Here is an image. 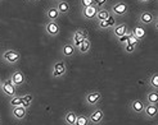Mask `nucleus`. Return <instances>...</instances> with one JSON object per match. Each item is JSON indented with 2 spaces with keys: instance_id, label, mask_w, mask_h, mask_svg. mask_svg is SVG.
<instances>
[{
  "instance_id": "nucleus-7",
  "label": "nucleus",
  "mask_w": 158,
  "mask_h": 125,
  "mask_svg": "<svg viewBox=\"0 0 158 125\" xmlns=\"http://www.w3.org/2000/svg\"><path fill=\"white\" fill-rule=\"evenodd\" d=\"M89 121L93 125H100L104 121V111L102 110L100 107H95L94 110L90 112V115H88Z\"/></svg>"
},
{
  "instance_id": "nucleus-1",
  "label": "nucleus",
  "mask_w": 158,
  "mask_h": 125,
  "mask_svg": "<svg viewBox=\"0 0 158 125\" xmlns=\"http://www.w3.org/2000/svg\"><path fill=\"white\" fill-rule=\"evenodd\" d=\"M67 74V63L63 59H58L53 63L52 65V77L55 79H60V78L66 77Z\"/></svg>"
},
{
  "instance_id": "nucleus-37",
  "label": "nucleus",
  "mask_w": 158,
  "mask_h": 125,
  "mask_svg": "<svg viewBox=\"0 0 158 125\" xmlns=\"http://www.w3.org/2000/svg\"><path fill=\"white\" fill-rule=\"evenodd\" d=\"M2 123H3V118H2V115H0V125H2Z\"/></svg>"
},
{
  "instance_id": "nucleus-31",
  "label": "nucleus",
  "mask_w": 158,
  "mask_h": 125,
  "mask_svg": "<svg viewBox=\"0 0 158 125\" xmlns=\"http://www.w3.org/2000/svg\"><path fill=\"white\" fill-rule=\"evenodd\" d=\"M97 27H98V29H109V26H108L107 19H106V21H99V22H97Z\"/></svg>"
},
{
  "instance_id": "nucleus-8",
  "label": "nucleus",
  "mask_w": 158,
  "mask_h": 125,
  "mask_svg": "<svg viewBox=\"0 0 158 125\" xmlns=\"http://www.w3.org/2000/svg\"><path fill=\"white\" fill-rule=\"evenodd\" d=\"M84 101H85V104L89 106H97L102 101V93L99 91H89L85 95Z\"/></svg>"
},
{
  "instance_id": "nucleus-5",
  "label": "nucleus",
  "mask_w": 158,
  "mask_h": 125,
  "mask_svg": "<svg viewBox=\"0 0 158 125\" xmlns=\"http://www.w3.org/2000/svg\"><path fill=\"white\" fill-rule=\"evenodd\" d=\"M88 37H89V32L85 28H77V29H75V32L72 33V36H71V41L69 42L75 46V49H76L77 46Z\"/></svg>"
},
{
  "instance_id": "nucleus-38",
  "label": "nucleus",
  "mask_w": 158,
  "mask_h": 125,
  "mask_svg": "<svg viewBox=\"0 0 158 125\" xmlns=\"http://www.w3.org/2000/svg\"><path fill=\"white\" fill-rule=\"evenodd\" d=\"M2 82H3V81H2V78H0V87H2Z\"/></svg>"
},
{
  "instance_id": "nucleus-22",
  "label": "nucleus",
  "mask_w": 158,
  "mask_h": 125,
  "mask_svg": "<svg viewBox=\"0 0 158 125\" xmlns=\"http://www.w3.org/2000/svg\"><path fill=\"white\" fill-rule=\"evenodd\" d=\"M145 104H151V105H157L158 102V91H154V89H151L147 96H145Z\"/></svg>"
},
{
  "instance_id": "nucleus-21",
  "label": "nucleus",
  "mask_w": 158,
  "mask_h": 125,
  "mask_svg": "<svg viewBox=\"0 0 158 125\" xmlns=\"http://www.w3.org/2000/svg\"><path fill=\"white\" fill-rule=\"evenodd\" d=\"M132 32V35L135 36L139 41H141V40H144L145 38V36H147V32H145V29H144V27L141 26V25H138V26H135L134 27V29L131 31Z\"/></svg>"
},
{
  "instance_id": "nucleus-34",
  "label": "nucleus",
  "mask_w": 158,
  "mask_h": 125,
  "mask_svg": "<svg viewBox=\"0 0 158 125\" xmlns=\"http://www.w3.org/2000/svg\"><path fill=\"white\" fill-rule=\"evenodd\" d=\"M90 5H94V0H80L81 8H86V6H90Z\"/></svg>"
},
{
  "instance_id": "nucleus-4",
  "label": "nucleus",
  "mask_w": 158,
  "mask_h": 125,
  "mask_svg": "<svg viewBox=\"0 0 158 125\" xmlns=\"http://www.w3.org/2000/svg\"><path fill=\"white\" fill-rule=\"evenodd\" d=\"M44 32L46 33V36H49V37H57L59 36L60 33V26H59V23L57 21H48V22H45V25H44Z\"/></svg>"
},
{
  "instance_id": "nucleus-15",
  "label": "nucleus",
  "mask_w": 158,
  "mask_h": 125,
  "mask_svg": "<svg viewBox=\"0 0 158 125\" xmlns=\"http://www.w3.org/2000/svg\"><path fill=\"white\" fill-rule=\"evenodd\" d=\"M143 115L149 120L157 119V116H158V106L157 105H151V104H145V108H144V114Z\"/></svg>"
},
{
  "instance_id": "nucleus-32",
  "label": "nucleus",
  "mask_w": 158,
  "mask_h": 125,
  "mask_svg": "<svg viewBox=\"0 0 158 125\" xmlns=\"http://www.w3.org/2000/svg\"><path fill=\"white\" fill-rule=\"evenodd\" d=\"M116 40H117V42L120 44L121 46H123V45L127 44V40H129V33H127V35H125V36H122V37H120V38H116Z\"/></svg>"
},
{
  "instance_id": "nucleus-24",
  "label": "nucleus",
  "mask_w": 158,
  "mask_h": 125,
  "mask_svg": "<svg viewBox=\"0 0 158 125\" xmlns=\"http://www.w3.org/2000/svg\"><path fill=\"white\" fill-rule=\"evenodd\" d=\"M21 97H22V106L26 107V108H28V107L31 106V104L34 102V96L31 95V93L23 95V96H21Z\"/></svg>"
},
{
  "instance_id": "nucleus-35",
  "label": "nucleus",
  "mask_w": 158,
  "mask_h": 125,
  "mask_svg": "<svg viewBox=\"0 0 158 125\" xmlns=\"http://www.w3.org/2000/svg\"><path fill=\"white\" fill-rule=\"evenodd\" d=\"M139 2H140V3H149L151 0H139Z\"/></svg>"
},
{
  "instance_id": "nucleus-27",
  "label": "nucleus",
  "mask_w": 158,
  "mask_h": 125,
  "mask_svg": "<svg viewBox=\"0 0 158 125\" xmlns=\"http://www.w3.org/2000/svg\"><path fill=\"white\" fill-rule=\"evenodd\" d=\"M9 105L10 107H17V106H22V97L21 96H14L9 100Z\"/></svg>"
},
{
  "instance_id": "nucleus-36",
  "label": "nucleus",
  "mask_w": 158,
  "mask_h": 125,
  "mask_svg": "<svg viewBox=\"0 0 158 125\" xmlns=\"http://www.w3.org/2000/svg\"><path fill=\"white\" fill-rule=\"evenodd\" d=\"M28 2H32V3H37V2H40V0H28Z\"/></svg>"
},
{
  "instance_id": "nucleus-9",
  "label": "nucleus",
  "mask_w": 158,
  "mask_h": 125,
  "mask_svg": "<svg viewBox=\"0 0 158 125\" xmlns=\"http://www.w3.org/2000/svg\"><path fill=\"white\" fill-rule=\"evenodd\" d=\"M157 17L156 14H153L152 12H148V10H143L139 15V25L141 26H151L156 22Z\"/></svg>"
},
{
  "instance_id": "nucleus-39",
  "label": "nucleus",
  "mask_w": 158,
  "mask_h": 125,
  "mask_svg": "<svg viewBox=\"0 0 158 125\" xmlns=\"http://www.w3.org/2000/svg\"><path fill=\"white\" fill-rule=\"evenodd\" d=\"M53 2H55V3H57V2H59V0H53Z\"/></svg>"
},
{
  "instance_id": "nucleus-28",
  "label": "nucleus",
  "mask_w": 158,
  "mask_h": 125,
  "mask_svg": "<svg viewBox=\"0 0 158 125\" xmlns=\"http://www.w3.org/2000/svg\"><path fill=\"white\" fill-rule=\"evenodd\" d=\"M122 47H123V50H125V52H126V54H132V52H135V50H136L138 46L131 45V44H129V42H127L126 45H123Z\"/></svg>"
},
{
  "instance_id": "nucleus-14",
  "label": "nucleus",
  "mask_w": 158,
  "mask_h": 125,
  "mask_svg": "<svg viewBox=\"0 0 158 125\" xmlns=\"http://www.w3.org/2000/svg\"><path fill=\"white\" fill-rule=\"evenodd\" d=\"M129 27L126 23H116V26L112 28V32H113V37L116 38H120L125 35L129 33Z\"/></svg>"
},
{
  "instance_id": "nucleus-2",
  "label": "nucleus",
  "mask_w": 158,
  "mask_h": 125,
  "mask_svg": "<svg viewBox=\"0 0 158 125\" xmlns=\"http://www.w3.org/2000/svg\"><path fill=\"white\" fill-rule=\"evenodd\" d=\"M110 14L116 18H122L129 13V5L125 2H114L109 8Z\"/></svg>"
},
{
  "instance_id": "nucleus-16",
  "label": "nucleus",
  "mask_w": 158,
  "mask_h": 125,
  "mask_svg": "<svg viewBox=\"0 0 158 125\" xmlns=\"http://www.w3.org/2000/svg\"><path fill=\"white\" fill-rule=\"evenodd\" d=\"M90 49H91V41H90V38L88 37L76 47V52L80 54V55H84V54H88L90 51Z\"/></svg>"
},
{
  "instance_id": "nucleus-3",
  "label": "nucleus",
  "mask_w": 158,
  "mask_h": 125,
  "mask_svg": "<svg viewBox=\"0 0 158 125\" xmlns=\"http://www.w3.org/2000/svg\"><path fill=\"white\" fill-rule=\"evenodd\" d=\"M21 58H22L21 52L18 50H14V49H6L2 54L3 61H5L6 64H10V65H15L17 63H19Z\"/></svg>"
},
{
  "instance_id": "nucleus-26",
  "label": "nucleus",
  "mask_w": 158,
  "mask_h": 125,
  "mask_svg": "<svg viewBox=\"0 0 158 125\" xmlns=\"http://www.w3.org/2000/svg\"><path fill=\"white\" fill-rule=\"evenodd\" d=\"M75 125H90V121H89L88 115H84V114L77 115V119H76Z\"/></svg>"
},
{
  "instance_id": "nucleus-6",
  "label": "nucleus",
  "mask_w": 158,
  "mask_h": 125,
  "mask_svg": "<svg viewBox=\"0 0 158 125\" xmlns=\"http://www.w3.org/2000/svg\"><path fill=\"white\" fill-rule=\"evenodd\" d=\"M0 89H2V92L4 93L6 97H9V98H12V97L18 95V93H17V87H15V85L12 83V81L9 79V78L2 82V87H0Z\"/></svg>"
},
{
  "instance_id": "nucleus-33",
  "label": "nucleus",
  "mask_w": 158,
  "mask_h": 125,
  "mask_svg": "<svg viewBox=\"0 0 158 125\" xmlns=\"http://www.w3.org/2000/svg\"><path fill=\"white\" fill-rule=\"evenodd\" d=\"M107 22H108V26H109V28H113L114 26H116V17H113L112 14L108 17V19H107Z\"/></svg>"
},
{
  "instance_id": "nucleus-11",
  "label": "nucleus",
  "mask_w": 158,
  "mask_h": 125,
  "mask_svg": "<svg viewBox=\"0 0 158 125\" xmlns=\"http://www.w3.org/2000/svg\"><path fill=\"white\" fill-rule=\"evenodd\" d=\"M9 79L12 81V83L15 85V87H21V85H23L26 83V77L23 74L22 70H19V69L14 70L12 73V75L9 77Z\"/></svg>"
},
{
  "instance_id": "nucleus-13",
  "label": "nucleus",
  "mask_w": 158,
  "mask_h": 125,
  "mask_svg": "<svg viewBox=\"0 0 158 125\" xmlns=\"http://www.w3.org/2000/svg\"><path fill=\"white\" fill-rule=\"evenodd\" d=\"M98 13V8L95 5H90L86 8H81V17L86 21H94Z\"/></svg>"
},
{
  "instance_id": "nucleus-10",
  "label": "nucleus",
  "mask_w": 158,
  "mask_h": 125,
  "mask_svg": "<svg viewBox=\"0 0 158 125\" xmlns=\"http://www.w3.org/2000/svg\"><path fill=\"white\" fill-rule=\"evenodd\" d=\"M10 114L15 120H25L27 118V114H28V108L23 107V106H17V107H10Z\"/></svg>"
},
{
  "instance_id": "nucleus-20",
  "label": "nucleus",
  "mask_w": 158,
  "mask_h": 125,
  "mask_svg": "<svg viewBox=\"0 0 158 125\" xmlns=\"http://www.w3.org/2000/svg\"><path fill=\"white\" fill-rule=\"evenodd\" d=\"M45 17L48 21H58V18L60 17V14L58 12V9L54 6H49V8H46V10H45Z\"/></svg>"
},
{
  "instance_id": "nucleus-29",
  "label": "nucleus",
  "mask_w": 158,
  "mask_h": 125,
  "mask_svg": "<svg viewBox=\"0 0 158 125\" xmlns=\"http://www.w3.org/2000/svg\"><path fill=\"white\" fill-rule=\"evenodd\" d=\"M127 42H129V44H131V45H135V46H138L140 41L138 40V38H136L135 36L132 35L131 31H129V40H127Z\"/></svg>"
},
{
  "instance_id": "nucleus-25",
  "label": "nucleus",
  "mask_w": 158,
  "mask_h": 125,
  "mask_svg": "<svg viewBox=\"0 0 158 125\" xmlns=\"http://www.w3.org/2000/svg\"><path fill=\"white\" fill-rule=\"evenodd\" d=\"M149 87L154 91H158V74L157 73H153L149 78Z\"/></svg>"
},
{
  "instance_id": "nucleus-19",
  "label": "nucleus",
  "mask_w": 158,
  "mask_h": 125,
  "mask_svg": "<svg viewBox=\"0 0 158 125\" xmlns=\"http://www.w3.org/2000/svg\"><path fill=\"white\" fill-rule=\"evenodd\" d=\"M62 55L64 56V58H72L75 54H76V49H75V46L71 44V42H66L64 45L62 46Z\"/></svg>"
},
{
  "instance_id": "nucleus-30",
  "label": "nucleus",
  "mask_w": 158,
  "mask_h": 125,
  "mask_svg": "<svg viewBox=\"0 0 158 125\" xmlns=\"http://www.w3.org/2000/svg\"><path fill=\"white\" fill-rule=\"evenodd\" d=\"M108 2L109 0H94V5H95L98 9H102V8H106Z\"/></svg>"
},
{
  "instance_id": "nucleus-23",
  "label": "nucleus",
  "mask_w": 158,
  "mask_h": 125,
  "mask_svg": "<svg viewBox=\"0 0 158 125\" xmlns=\"http://www.w3.org/2000/svg\"><path fill=\"white\" fill-rule=\"evenodd\" d=\"M110 15V12L109 9H107V8H102V9H98V13L95 15V22H99V21H106L108 19V17Z\"/></svg>"
},
{
  "instance_id": "nucleus-18",
  "label": "nucleus",
  "mask_w": 158,
  "mask_h": 125,
  "mask_svg": "<svg viewBox=\"0 0 158 125\" xmlns=\"http://www.w3.org/2000/svg\"><path fill=\"white\" fill-rule=\"evenodd\" d=\"M55 8L58 9L59 14L62 15H67L69 12H71V4L67 2V0H59V2H57V5H55Z\"/></svg>"
},
{
  "instance_id": "nucleus-12",
  "label": "nucleus",
  "mask_w": 158,
  "mask_h": 125,
  "mask_svg": "<svg viewBox=\"0 0 158 125\" xmlns=\"http://www.w3.org/2000/svg\"><path fill=\"white\" fill-rule=\"evenodd\" d=\"M144 108H145V102H144L143 100L136 98V100H132L131 102H130V110L134 114H136L138 116L144 114Z\"/></svg>"
},
{
  "instance_id": "nucleus-17",
  "label": "nucleus",
  "mask_w": 158,
  "mask_h": 125,
  "mask_svg": "<svg viewBox=\"0 0 158 125\" xmlns=\"http://www.w3.org/2000/svg\"><path fill=\"white\" fill-rule=\"evenodd\" d=\"M77 112L73 110H67L63 115V121H64L66 125H75L76 119H77Z\"/></svg>"
},
{
  "instance_id": "nucleus-40",
  "label": "nucleus",
  "mask_w": 158,
  "mask_h": 125,
  "mask_svg": "<svg viewBox=\"0 0 158 125\" xmlns=\"http://www.w3.org/2000/svg\"><path fill=\"white\" fill-rule=\"evenodd\" d=\"M0 2H2V0H0Z\"/></svg>"
}]
</instances>
